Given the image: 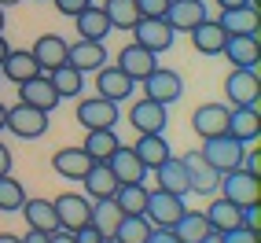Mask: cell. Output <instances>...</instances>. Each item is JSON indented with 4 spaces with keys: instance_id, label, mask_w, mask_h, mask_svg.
I'll return each mask as SVG.
<instances>
[{
    "instance_id": "cell-45",
    "label": "cell",
    "mask_w": 261,
    "mask_h": 243,
    "mask_svg": "<svg viewBox=\"0 0 261 243\" xmlns=\"http://www.w3.org/2000/svg\"><path fill=\"white\" fill-rule=\"evenodd\" d=\"M147 243H184V239L173 232V229H151V239Z\"/></svg>"
},
{
    "instance_id": "cell-27",
    "label": "cell",
    "mask_w": 261,
    "mask_h": 243,
    "mask_svg": "<svg viewBox=\"0 0 261 243\" xmlns=\"http://www.w3.org/2000/svg\"><path fill=\"white\" fill-rule=\"evenodd\" d=\"M133 151H136V159L144 162V169H154L159 162H166L169 155H173L166 133H140V140L133 144Z\"/></svg>"
},
{
    "instance_id": "cell-1",
    "label": "cell",
    "mask_w": 261,
    "mask_h": 243,
    "mask_svg": "<svg viewBox=\"0 0 261 243\" xmlns=\"http://www.w3.org/2000/svg\"><path fill=\"white\" fill-rule=\"evenodd\" d=\"M199 155L206 162H210L217 173H228V169H239L243 166V155H247V144H239L236 136H210V140H202Z\"/></svg>"
},
{
    "instance_id": "cell-42",
    "label": "cell",
    "mask_w": 261,
    "mask_h": 243,
    "mask_svg": "<svg viewBox=\"0 0 261 243\" xmlns=\"http://www.w3.org/2000/svg\"><path fill=\"white\" fill-rule=\"evenodd\" d=\"M56 4L59 15H66V19H74V15H81L85 8H92V0H51Z\"/></svg>"
},
{
    "instance_id": "cell-31",
    "label": "cell",
    "mask_w": 261,
    "mask_h": 243,
    "mask_svg": "<svg viewBox=\"0 0 261 243\" xmlns=\"http://www.w3.org/2000/svg\"><path fill=\"white\" fill-rule=\"evenodd\" d=\"M81 148L89 151L92 162H107L114 155V148H121V140H118L114 129H89V133H85V140H81Z\"/></svg>"
},
{
    "instance_id": "cell-41",
    "label": "cell",
    "mask_w": 261,
    "mask_h": 243,
    "mask_svg": "<svg viewBox=\"0 0 261 243\" xmlns=\"http://www.w3.org/2000/svg\"><path fill=\"white\" fill-rule=\"evenodd\" d=\"M221 243H257V232H250L247 225H236V229L221 232Z\"/></svg>"
},
{
    "instance_id": "cell-56",
    "label": "cell",
    "mask_w": 261,
    "mask_h": 243,
    "mask_svg": "<svg viewBox=\"0 0 261 243\" xmlns=\"http://www.w3.org/2000/svg\"><path fill=\"white\" fill-rule=\"evenodd\" d=\"M103 243H118V239H103Z\"/></svg>"
},
{
    "instance_id": "cell-29",
    "label": "cell",
    "mask_w": 261,
    "mask_h": 243,
    "mask_svg": "<svg viewBox=\"0 0 261 243\" xmlns=\"http://www.w3.org/2000/svg\"><path fill=\"white\" fill-rule=\"evenodd\" d=\"M81 184H85V192H89L92 203L96 199H114V192H118V181L107 169V162H92V169L81 177Z\"/></svg>"
},
{
    "instance_id": "cell-37",
    "label": "cell",
    "mask_w": 261,
    "mask_h": 243,
    "mask_svg": "<svg viewBox=\"0 0 261 243\" xmlns=\"http://www.w3.org/2000/svg\"><path fill=\"white\" fill-rule=\"evenodd\" d=\"M118 221H121V206H118L114 199H96V203H92V225H96L107 239L114 236Z\"/></svg>"
},
{
    "instance_id": "cell-9",
    "label": "cell",
    "mask_w": 261,
    "mask_h": 243,
    "mask_svg": "<svg viewBox=\"0 0 261 243\" xmlns=\"http://www.w3.org/2000/svg\"><path fill=\"white\" fill-rule=\"evenodd\" d=\"M221 196L228 199V203H236L239 210L243 206H250V203H257V177H250L247 169H228V173H221Z\"/></svg>"
},
{
    "instance_id": "cell-38",
    "label": "cell",
    "mask_w": 261,
    "mask_h": 243,
    "mask_svg": "<svg viewBox=\"0 0 261 243\" xmlns=\"http://www.w3.org/2000/svg\"><path fill=\"white\" fill-rule=\"evenodd\" d=\"M114 203L121 206V214H144V206H147V188H144V184H118Z\"/></svg>"
},
{
    "instance_id": "cell-43",
    "label": "cell",
    "mask_w": 261,
    "mask_h": 243,
    "mask_svg": "<svg viewBox=\"0 0 261 243\" xmlns=\"http://www.w3.org/2000/svg\"><path fill=\"white\" fill-rule=\"evenodd\" d=\"M103 239H107V236H103L92 221H89V225H81V229L74 232V243H103Z\"/></svg>"
},
{
    "instance_id": "cell-13",
    "label": "cell",
    "mask_w": 261,
    "mask_h": 243,
    "mask_svg": "<svg viewBox=\"0 0 261 243\" xmlns=\"http://www.w3.org/2000/svg\"><path fill=\"white\" fill-rule=\"evenodd\" d=\"M224 92H228L236 107H257V96H261L257 70H232L228 81H224Z\"/></svg>"
},
{
    "instance_id": "cell-25",
    "label": "cell",
    "mask_w": 261,
    "mask_h": 243,
    "mask_svg": "<svg viewBox=\"0 0 261 243\" xmlns=\"http://www.w3.org/2000/svg\"><path fill=\"white\" fill-rule=\"evenodd\" d=\"M217 26L228 37H257V8H228L221 11Z\"/></svg>"
},
{
    "instance_id": "cell-46",
    "label": "cell",
    "mask_w": 261,
    "mask_h": 243,
    "mask_svg": "<svg viewBox=\"0 0 261 243\" xmlns=\"http://www.w3.org/2000/svg\"><path fill=\"white\" fill-rule=\"evenodd\" d=\"M4 173H11V148L0 140V177H4Z\"/></svg>"
},
{
    "instance_id": "cell-10",
    "label": "cell",
    "mask_w": 261,
    "mask_h": 243,
    "mask_svg": "<svg viewBox=\"0 0 261 243\" xmlns=\"http://www.w3.org/2000/svg\"><path fill=\"white\" fill-rule=\"evenodd\" d=\"M166 22L173 33H191L199 22H206V0H169Z\"/></svg>"
},
{
    "instance_id": "cell-52",
    "label": "cell",
    "mask_w": 261,
    "mask_h": 243,
    "mask_svg": "<svg viewBox=\"0 0 261 243\" xmlns=\"http://www.w3.org/2000/svg\"><path fill=\"white\" fill-rule=\"evenodd\" d=\"M199 243H221V232H206V236H202Z\"/></svg>"
},
{
    "instance_id": "cell-19",
    "label": "cell",
    "mask_w": 261,
    "mask_h": 243,
    "mask_svg": "<svg viewBox=\"0 0 261 243\" xmlns=\"http://www.w3.org/2000/svg\"><path fill=\"white\" fill-rule=\"evenodd\" d=\"M107 169L114 173L118 184H144V177H147V169L136 159L133 148H114V155L107 159Z\"/></svg>"
},
{
    "instance_id": "cell-5",
    "label": "cell",
    "mask_w": 261,
    "mask_h": 243,
    "mask_svg": "<svg viewBox=\"0 0 261 243\" xmlns=\"http://www.w3.org/2000/svg\"><path fill=\"white\" fill-rule=\"evenodd\" d=\"M140 85H144V96H147V100L166 103V107L184 96V78H180L177 70H166V66H159L154 74H147Z\"/></svg>"
},
{
    "instance_id": "cell-53",
    "label": "cell",
    "mask_w": 261,
    "mask_h": 243,
    "mask_svg": "<svg viewBox=\"0 0 261 243\" xmlns=\"http://www.w3.org/2000/svg\"><path fill=\"white\" fill-rule=\"evenodd\" d=\"M4 121H8V107L0 103V133H4Z\"/></svg>"
},
{
    "instance_id": "cell-40",
    "label": "cell",
    "mask_w": 261,
    "mask_h": 243,
    "mask_svg": "<svg viewBox=\"0 0 261 243\" xmlns=\"http://www.w3.org/2000/svg\"><path fill=\"white\" fill-rule=\"evenodd\" d=\"M166 8H169V0H136L140 19H166Z\"/></svg>"
},
{
    "instance_id": "cell-14",
    "label": "cell",
    "mask_w": 261,
    "mask_h": 243,
    "mask_svg": "<svg viewBox=\"0 0 261 243\" xmlns=\"http://www.w3.org/2000/svg\"><path fill=\"white\" fill-rule=\"evenodd\" d=\"M129 121H133V129L136 133H166V103H154V100H136L133 107H129Z\"/></svg>"
},
{
    "instance_id": "cell-15",
    "label": "cell",
    "mask_w": 261,
    "mask_h": 243,
    "mask_svg": "<svg viewBox=\"0 0 261 243\" xmlns=\"http://www.w3.org/2000/svg\"><path fill=\"white\" fill-rule=\"evenodd\" d=\"M136 89V81L129 74H121L118 66H99L96 70V96L103 100H111V103H121V100H129Z\"/></svg>"
},
{
    "instance_id": "cell-23",
    "label": "cell",
    "mask_w": 261,
    "mask_h": 243,
    "mask_svg": "<svg viewBox=\"0 0 261 243\" xmlns=\"http://www.w3.org/2000/svg\"><path fill=\"white\" fill-rule=\"evenodd\" d=\"M22 217H26V225L33 232H44V236H51L59 229V217H56V203L51 199H30L26 196V203H22V210H19Z\"/></svg>"
},
{
    "instance_id": "cell-48",
    "label": "cell",
    "mask_w": 261,
    "mask_h": 243,
    "mask_svg": "<svg viewBox=\"0 0 261 243\" xmlns=\"http://www.w3.org/2000/svg\"><path fill=\"white\" fill-rule=\"evenodd\" d=\"M48 243H74V232H66V229H56L48 236Z\"/></svg>"
},
{
    "instance_id": "cell-21",
    "label": "cell",
    "mask_w": 261,
    "mask_h": 243,
    "mask_svg": "<svg viewBox=\"0 0 261 243\" xmlns=\"http://www.w3.org/2000/svg\"><path fill=\"white\" fill-rule=\"evenodd\" d=\"M221 56H228V63L236 70H257L261 44H257V37H228L224 48H221Z\"/></svg>"
},
{
    "instance_id": "cell-33",
    "label": "cell",
    "mask_w": 261,
    "mask_h": 243,
    "mask_svg": "<svg viewBox=\"0 0 261 243\" xmlns=\"http://www.w3.org/2000/svg\"><path fill=\"white\" fill-rule=\"evenodd\" d=\"M111 239H118V243H147L151 239V221L144 214H121Z\"/></svg>"
},
{
    "instance_id": "cell-24",
    "label": "cell",
    "mask_w": 261,
    "mask_h": 243,
    "mask_svg": "<svg viewBox=\"0 0 261 243\" xmlns=\"http://www.w3.org/2000/svg\"><path fill=\"white\" fill-rule=\"evenodd\" d=\"M51 169L59 173V177H70V181H81L85 173L92 169V159L85 148H59L51 155Z\"/></svg>"
},
{
    "instance_id": "cell-8",
    "label": "cell",
    "mask_w": 261,
    "mask_h": 243,
    "mask_svg": "<svg viewBox=\"0 0 261 243\" xmlns=\"http://www.w3.org/2000/svg\"><path fill=\"white\" fill-rule=\"evenodd\" d=\"M74 118L81 121L85 129H114V121H118L121 114H118V103L103 100V96H89V100L77 103Z\"/></svg>"
},
{
    "instance_id": "cell-3",
    "label": "cell",
    "mask_w": 261,
    "mask_h": 243,
    "mask_svg": "<svg viewBox=\"0 0 261 243\" xmlns=\"http://www.w3.org/2000/svg\"><path fill=\"white\" fill-rule=\"evenodd\" d=\"M4 129L15 133L19 140H37V136L48 133V114L30 107V103H15V107H8V121Z\"/></svg>"
},
{
    "instance_id": "cell-30",
    "label": "cell",
    "mask_w": 261,
    "mask_h": 243,
    "mask_svg": "<svg viewBox=\"0 0 261 243\" xmlns=\"http://www.w3.org/2000/svg\"><path fill=\"white\" fill-rule=\"evenodd\" d=\"M74 26L81 33V41H107V33H111V22H107V15H103L99 4H92L81 15H74Z\"/></svg>"
},
{
    "instance_id": "cell-7",
    "label": "cell",
    "mask_w": 261,
    "mask_h": 243,
    "mask_svg": "<svg viewBox=\"0 0 261 243\" xmlns=\"http://www.w3.org/2000/svg\"><path fill=\"white\" fill-rule=\"evenodd\" d=\"M114 66H118L121 74H129L136 85H140L147 74L159 70V56H154V52H147V48H140L136 41H129L125 48L118 52V63H114Z\"/></svg>"
},
{
    "instance_id": "cell-32",
    "label": "cell",
    "mask_w": 261,
    "mask_h": 243,
    "mask_svg": "<svg viewBox=\"0 0 261 243\" xmlns=\"http://www.w3.org/2000/svg\"><path fill=\"white\" fill-rule=\"evenodd\" d=\"M48 81H51V89L59 92V100H74V96H81V89H85V74L74 70L70 63L56 66V70H48Z\"/></svg>"
},
{
    "instance_id": "cell-54",
    "label": "cell",
    "mask_w": 261,
    "mask_h": 243,
    "mask_svg": "<svg viewBox=\"0 0 261 243\" xmlns=\"http://www.w3.org/2000/svg\"><path fill=\"white\" fill-rule=\"evenodd\" d=\"M15 4H22V0H0V8H15Z\"/></svg>"
},
{
    "instance_id": "cell-50",
    "label": "cell",
    "mask_w": 261,
    "mask_h": 243,
    "mask_svg": "<svg viewBox=\"0 0 261 243\" xmlns=\"http://www.w3.org/2000/svg\"><path fill=\"white\" fill-rule=\"evenodd\" d=\"M8 52H11V44H8V37H4V33H0V63L8 59Z\"/></svg>"
},
{
    "instance_id": "cell-17",
    "label": "cell",
    "mask_w": 261,
    "mask_h": 243,
    "mask_svg": "<svg viewBox=\"0 0 261 243\" xmlns=\"http://www.w3.org/2000/svg\"><path fill=\"white\" fill-rule=\"evenodd\" d=\"M191 129H195V136H202V140L224 136L228 133V107H221V103H202V107L191 114Z\"/></svg>"
},
{
    "instance_id": "cell-4",
    "label": "cell",
    "mask_w": 261,
    "mask_h": 243,
    "mask_svg": "<svg viewBox=\"0 0 261 243\" xmlns=\"http://www.w3.org/2000/svg\"><path fill=\"white\" fill-rule=\"evenodd\" d=\"M56 203V217H59V229L66 232H77L81 225L92 221V199L89 196H77V192H63L51 199Z\"/></svg>"
},
{
    "instance_id": "cell-16",
    "label": "cell",
    "mask_w": 261,
    "mask_h": 243,
    "mask_svg": "<svg viewBox=\"0 0 261 243\" xmlns=\"http://www.w3.org/2000/svg\"><path fill=\"white\" fill-rule=\"evenodd\" d=\"M66 63L81 74H96L99 66H107V44L103 41H74L66 52Z\"/></svg>"
},
{
    "instance_id": "cell-22",
    "label": "cell",
    "mask_w": 261,
    "mask_h": 243,
    "mask_svg": "<svg viewBox=\"0 0 261 243\" xmlns=\"http://www.w3.org/2000/svg\"><path fill=\"white\" fill-rule=\"evenodd\" d=\"M151 173H154V181H159L162 192H173V196H188L191 192L188 188V166H184V159H177V155H169V159L159 162Z\"/></svg>"
},
{
    "instance_id": "cell-49",
    "label": "cell",
    "mask_w": 261,
    "mask_h": 243,
    "mask_svg": "<svg viewBox=\"0 0 261 243\" xmlns=\"http://www.w3.org/2000/svg\"><path fill=\"white\" fill-rule=\"evenodd\" d=\"M22 243H48V236H44V232H33V229H30V232L22 236Z\"/></svg>"
},
{
    "instance_id": "cell-11",
    "label": "cell",
    "mask_w": 261,
    "mask_h": 243,
    "mask_svg": "<svg viewBox=\"0 0 261 243\" xmlns=\"http://www.w3.org/2000/svg\"><path fill=\"white\" fill-rule=\"evenodd\" d=\"M184 159V166H188V188L191 192H199V196H214L217 192V184H221V173L202 159L199 151H188V155H180Z\"/></svg>"
},
{
    "instance_id": "cell-47",
    "label": "cell",
    "mask_w": 261,
    "mask_h": 243,
    "mask_svg": "<svg viewBox=\"0 0 261 243\" xmlns=\"http://www.w3.org/2000/svg\"><path fill=\"white\" fill-rule=\"evenodd\" d=\"M221 11H228V8H257V0H217Z\"/></svg>"
},
{
    "instance_id": "cell-28",
    "label": "cell",
    "mask_w": 261,
    "mask_h": 243,
    "mask_svg": "<svg viewBox=\"0 0 261 243\" xmlns=\"http://www.w3.org/2000/svg\"><path fill=\"white\" fill-rule=\"evenodd\" d=\"M224 41H228V33L217 26V19H206V22H199L191 30V44H195L199 56H221Z\"/></svg>"
},
{
    "instance_id": "cell-18",
    "label": "cell",
    "mask_w": 261,
    "mask_h": 243,
    "mask_svg": "<svg viewBox=\"0 0 261 243\" xmlns=\"http://www.w3.org/2000/svg\"><path fill=\"white\" fill-rule=\"evenodd\" d=\"M30 52H33V59H37L41 74H48V70H56V66L66 63V52H70V44H66L59 33H41V37L33 41Z\"/></svg>"
},
{
    "instance_id": "cell-12",
    "label": "cell",
    "mask_w": 261,
    "mask_h": 243,
    "mask_svg": "<svg viewBox=\"0 0 261 243\" xmlns=\"http://www.w3.org/2000/svg\"><path fill=\"white\" fill-rule=\"evenodd\" d=\"M19 103H30V107H37V111L51 114L63 100H59V92H56V89H51L48 74H37V78H30V81H22V85H19Z\"/></svg>"
},
{
    "instance_id": "cell-26",
    "label": "cell",
    "mask_w": 261,
    "mask_h": 243,
    "mask_svg": "<svg viewBox=\"0 0 261 243\" xmlns=\"http://www.w3.org/2000/svg\"><path fill=\"white\" fill-rule=\"evenodd\" d=\"M228 136H236L239 144H257V136H261L257 107H236V111H228Z\"/></svg>"
},
{
    "instance_id": "cell-39",
    "label": "cell",
    "mask_w": 261,
    "mask_h": 243,
    "mask_svg": "<svg viewBox=\"0 0 261 243\" xmlns=\"http://www.w3.org/2000/svg\"><path fill=\"white\" fill-rule=\"evenodd\" d=\"M22 203H26L22 181H15L11 173H4V177H0V210H4V214H15V210H22Z\"/></svg>"
},
{
    "instance_id": "cell-2",
    "label": "cell",
    "mask_w": 261,
    "mask_h": 243,
    "mask_svg": "<svg viewBox=\"0 0 261 243\" xmlns=\"http://www.w3.org/2000/svg\"><path fill=\"white\" fill-rule=\"evenodd\" d=\"M188 210L184 206V196H173V192H162L154 188L147 192V206H144V217L151 221V229H173L180 221V214Z\"/></svg>"
},
{
    "instance_id": "cell-55",
    "label": "cell",
    "mask_w": 261,
    "mask_h": 243,
    "mask_svg": "<svg viewBox=\"0 0 261 243\" xmlns=\"http://www.w3.org/2000/svg\"><path fill=\"white\" fill-rule=\"evenodd\" d=\"M4 22H8V15H4V8H0V33H4Z\"/></svg>"
},
{
    "instance_id": "cell-36",
    "label": "cell",
    "mask_w": 261,
    "mask_h": 243,
    "mask_svg": "<svg viewBox=\"0 0 261 243\" xmlns=\"http://www.w3.org/2000/svg\"><path fill=\"white\" fill-rule=\"evenodd\" d=\"M173 232H177L184 243H199L206 232H214V229H210V221H206V214H199V210H184L180 221L173 225Z\"/></svg>"
},
{
    "instance_id": "cell-44",
    "label": "cell",
    "mask_w": 261,
    "mask_h": 243,
    "mask_svg": "<svg viewBox=\"0 0 261 243\" xmlns=\"http://www.w3.org/2000/svg\"><path fill=\"white\" fill-rule=\"evenodd\" d=\"M243 169H247L250 177H261V155H257V148H250V155H243Z\"/></svg>"
},
{
    "instance_id": "cell-6",
    "label": "cell",
    "mask_w": 261,
    "mask_h": 243,
    "mask_svg": "<svg viewBox=\"0 0 261 243\" xmlns=\"http://www.w3.org/2000/svg\"><path fill=\"white\" fill-rule=\"evenodd\" d=\"M129 33H133V41H136V44L147 48V52H154V56L169 52V48H173V37H177V33L169 30L166 19H140Z\"/></svg>"
},
{
    "instance_id": "cell-35",
    "label": "cell",
    "mask_w": 261,
    "mask_h": 243,
    "mask_svg": "<svg viewBox=\"0 0 261 243\" xmlns=\"http://www.w3.org/2000/svg\"><path fill=\"white\" fill-rule=\"evenodd\" d=\"M103 15H107L111 30H133L136 22H140L136 0H103Z\"/></svg>"
},
{
    "instance_id": "cell-51",
    "label": "cell",
    "mask_w": 261,
    "mask_h": 243,
    "mask_svg": "<svg viewBox=\"0 0 261 243\" xmlns=\"http://www.w3.org/2000/svg\"><path fill=\"white\" fill-rule=\"evenodd\" d=\"M0 243H22V236H15V232H0Z\"/></svg>"
},
{
    "instance_id": "cell-34",
    "label": "cell",
    "mask_w": 261,
    "mask_h": 243,
    "mask_svg": "<svg viewBox=\"0 0 261 243\" xmlns=\"http://www.w3.org/2000/svg\"><path fill=\"white\" fill-rule=\"evenodd\" d=\"M202 214H206V221H210V229H214V232H228V229H236V225H243V221H239V206L228 203L224 196L214 199Z\"/></svg>"
},
{
    "instance_id": "cell-20",
    "label": "cell",
    "mask_w": 261,
    "mask_h": 243,
    "mask_svg": "<svg viewBox=\"0 0 261 243\" xmlns=\"http://www.w3.org/2000/svg\"><path fill=\"white\" fill-rule=\"evenodd\" d=\"M37 74H41V66H37V59H33L30 48H11L8 59L0 63V78H8L11 85H22L30 78H37Z\"/></svg>"
}]
</instances>
